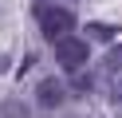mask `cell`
Listing matches in <instances>:
<instances>
[{"instance_id":"cell-1","label":"cell","mask_w":122,"mask_h":118,"mask_svg":"<svg viewBox=\"0 0 122 118\" xmlns=\"http://www.w3.org/2000/svg\"><path fill=\"white\" fill-rule=\"evenodd\" d=\"M36 20H40V31L55 43L59 36H67L71 28H79V20H75V12L67 4H55V0H40L36 4Z\"/></svg>"},{"instance_id":"cell-2","label":"cell","mask_w":122,"mask_h":118,"mask_svg":"<svg viewBox=\"0 0 122 118\" xmlns=\"http://www.w3.org/2000/svg\"><path fill=\"white\" fill-rule=\"evenodd\" d=\"M87 59H91V47H87V39L83 36H71V31H67V36H59L55 39V63L63 71H83L87 67Z\"/></svg>"},{"instance_id":"cell-3","label":"cell","mask_w":122,"mask_h":118,"mask_svg":"<svg viewBox=\"0 0 122 118\" xmlns=\"http://www.w3.org/2000/svg\"><path fill=\"white\" fill-rule=\"evenodd\" d=\"M63 98H67V87L59 83V79H40V87H36V102H40L43 110H55V106H63Z\"/></svg>"},{"instance_id":"cell-4","label":"cell","mask_w":122,"mask_h":118,"mask_svg":"<svg viewBox=\"0 0 122 118\" xmlns=\"http://www.w3.org/2000/svg\"><path fill=\"white\" fill-rule=\"evenodd\" d=\"M0 118H32V106H28L24 98H8L0 106Z\"/></svg>"},{"instance_id":"cell-5","label":"cell","mask_w":122,"mask_h":118,"mask_svg":"<svg viewBox=\"0 0 122 118\" xmlns=\"http://www.w3.org/2000/svg\"><path fill=\"white\" fill-rule=\"evenodd\" d=\"M87 36H91V39H110L114 28H110V24H87Z\"/></svg>"},{"instance_id":"cell-6","label":"cell","mask_w":122,"mask_h":118,"mask_svg":"<svg viewBox=\"0 0 122 118\" xmlns=\"http://www.w3.org/2000/svg\"><path fill=\"white\" fill-rule=\"evenodd\" d=\"M71 94H91V75L75 71V83H71Z\"/></svg>"},{"instance_id":"cell-7","label":"cell","mask_w":122,"mask_h":118,"mask_svg":"<svg viewBox=\"0 0 122 118\" xmlns=\"http://www.w3.org/2000/svg\"><path fill=\"white\" fill-rule=\"evenodd\" d=\"M110 102H114V106L122 102V71H118V75L110 71Z\"/></svg>"},{"instance_id":"cell-8","label":"cell","mask_w":122,"mask_h":118,"mask_svg":"<svg viewBox=\"0 0 122 118\" xmlns=\"http://www.w3.org/2000/svg\"><path fill=\"white\" fill-rule=\"evenodd\" d=\"M106 67H110V71H122V43H118V47H110V55H106Z\"/></svg>"}]
</instances>
